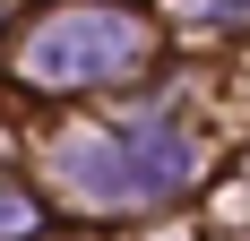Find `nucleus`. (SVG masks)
I'll use <instances>...</instances> for the list:
<instances>
[{
    "instance_id": "obj_1",
    "label": "nucleus",
    "mask_w": 250,
    "mask_h": 241,
    "mask_svg": "<svg viewBox=\"0 0 250 241\" xmlns=\"http://www.w3.org/2000/svg\"><path fill=\"white\" fill-rule=\"evenodd\" d=\"M155 52L147 18L138 9H104V0H78V9H52L35 35L18 43V78L26 86H95V78H129Z\"/></svg>"
},
{
    "instance_id": "obj_2",
    "label": "nucleus",
    "mask_w": 250,
    "mask_h": 241,
    "mask_svg": "<svg viewBox=\"0 0 250 241\" xmlns=\"http://www.w3.org/2000/svg\"><path fill=\"white\" fill-rule=\"evenodd\" d=\"M61 164H69V181H78L86 198H147L129 138H69V146H61Z\"/></svg>"
},
{
    "instance_id": "obj_3",
    "label": "nucleus",
    "mask_w": 250,
    "mask_h": 241,
    "mask_svg": "<svg viewBox=\"0 0 250 241\" xmlns=\"http://www.w3.org/2000/svg\"><path fill=\"white\" fill-rule=\"evenodd\" d=\"M129 155H138L147 198H164V190H181V181H190V138H181L173 120H147V129L129 138Z\"/></svg>"
},
{
    "instance_id": "obj_4",
    "label": "nucleus",
    "mask_w": 250,
    "mask_h": 241,
    "mask_svg": "<svg viewBox=\"0 0 250 241\" xmlns=\"http://www.w3.org/2000/svg\"><path fill=\"white\" fill-rule=\"evenodd\" d=\"M26 224H35V207H26V190L9 181V241H26Z\"/></svg>"
}]
</instances>
